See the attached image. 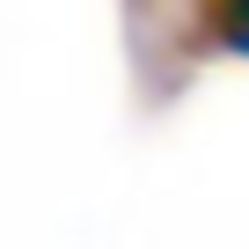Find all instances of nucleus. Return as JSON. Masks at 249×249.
Wrapping results in <instances>:
<instances>
[{"label":"nucleus","instance_id":"nucleus-1","mask_svg":"<svg viewBox=\"0 0 249 249\" xmlns=\"http://www.w3.org/2000/svg\"><path fill=\"white\" fill-rule=\"evenodd\" d=\"M205 30H213L220 52L249 59V0H213V8H205Z\"/></svg>","mask_w":249,"mask_h":249}]
</instances>
